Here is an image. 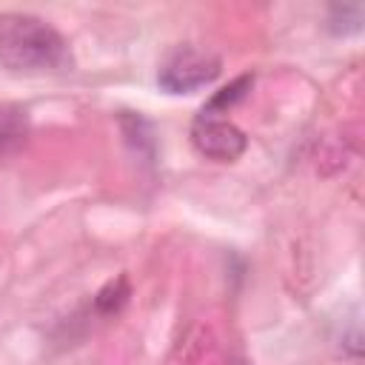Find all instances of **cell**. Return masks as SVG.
Wrapping results in <instances>:
<instances>
[{
  "label": "cell",
  "instance_id": "6da1fadb",
  "mask_svg": "<svg viewBox=\"0 0 365 365\" xmlns=\"http://www.w3.org/2000/svg\"><path fill=\"white\" fill-rule=\"evenodd\" d=\"M0 66L17 74L71 71L66 37L46 20L23 11H0Z\"/></svg>",
  "mask_w": 365,
  "mask_h": 365
},
{
  "label": "cell",
  "instance_id": "8992f818",
  "mask_svg": "<svg viewBox=\"0 0 365 365\" xmlns=\"http://www.w3.org/2000/svg\"><path fill=\"white\" fill-rule=\"evenodd\" d=\"M128 297H131L128 277H125V274H120V277L108 279V282L97 291V297H94V308H97L100 314H117V311L128 302Z\"/></svg>",
  "mask_w": 365,
  "mask_h": 365
},
{
  "label": "cell",
  "instance_id": "5b68a950",
  "mask_svg": "<svg viewBox=\"0 0 365 365\" xmlns=\"http://www.w3.org/2000/svg\"><path fill=\"white\" fill-rule=\"evenodd\" d=\"M251 86H254V77L251 74H242V77H237L234 83H228L225 88H220L205 106H202V111L200 114H220V111H228L231 106H237L248 91H251Z\"/></svg>",
  "mask_w": 365,
  "mask_h": 365
},
{
  "label": "cell",
  "instance_id": "7a4b0ae2",
  "mask_svg": "<svg viewBox=\"0 0 365 365\" xmlns=\"http://www.w3.org/2000/svg\"><path fill=\"white\" fill-rule=\"evenodd\" d=\"M220 57L208 48L197 46H177L160 66L157 83L168 94H191L197 88L211 86L220 77Z\"/></svg>",
  "mask_w": 365,
  "mask_h": 365
},
{
  "label": "cell",
  "instance_id": "3957f363",
  "mask_svg": "<svg viewBox=\"0 0 365 365\" xmlns=\"http://www.w3.org/2000/svg\"><path fill=\"white\" fill-rule=\"evenodd\" d=\"M191 145L217 163H234L248 148V137L228 120L214 114H200L191 125Z\"/></svg>",
  "mask_w": 365,
  "mask_h": 365
},
{
  "label": "cell",
  "instance_id": "52a82bcc",
  "mask_svg": "<svg viewBox=\"0 0 365 365\" xmlns=\"http://www.w3.org/2000/svg\"><path fill=\"white\" fill-rule=\"evenodd\" d=\"M234 365H242V362H234Z\"/></svg>",
  "mask_w": 365,
  "mask_h": 365
},
{
  "label": "cell",
  "instance_id": "277c9868",
  "mask_svg": "<svg viewBox=\"0 0 365 365\" xmlns=\"http://www.w3.org/2000/svg\"><path fill=\"white\" fill-rule=\"evenodd\" d=\"M29 137L26 111L17 106H0V160H9L23 148Z\"/></svg>",
  "mask_w": 365,
  "mask_h": 365
}]
</instances>
